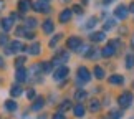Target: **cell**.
Segmentation results:
<instances>
[{"label":"cell","instance_id":"cell-1","mask_svg":"<svg viewBox=\"0 0 134 119\" xmlns=\"http://www.w3.org/2000/svg\"><path fill=\"white\" fill-rule=\"evenodd\" d=\"M118 104H119L122 109H126V107H129L132 104V93L129 91H124L122 94H119V98H118Z\"/></svg>","mask_w":134,"mask_h":119},{"label":"cell","instance_id":"cell-2","mask_svg":"<svg viewBox=\"0 0 134 119\" xmlns=\"http://www.w3.org/2000/svg\"><path fill=\"white\" fill-rule=\"evenodd\" d=\"M66 46H68L70 50H80L81 46V38L80 37H70L66 40Z\"/></svg>","mask_w":134,"mask_h":119},{"label":"cell","instance_id":"cell-3","mask_svg":"<svg viewBox=\"0 0 134 119\" xmlns=\"http://www.w3.org/2000/svg\"><path fill=\"white\" fill-rule=\"evenodd\" d=\"M127 13H129V8H127L126 5H119V7H116V10H114V17L119 18V20H124L127 17Z\"/></svg>","mask_w":134,"mask_h":119},{"label":"cell","instance_id":"cell-4","mask_svg":"<svg viewBox=\"0 0 134 119\" xmlns=\"http://www.w3.org/2000/svg\"><path fill=\"white\" fill-rule=\"evenodd\" d=\"M66 76H68V68H66V66H60V68L53 73V78H55L56 81L63 80V78H66Z\"/></svg>","mask_w":134,"mask_h":119},{"label":"cell","instance_id":"cell-5","mask_svg":"<svg viewBox=\"0 0 134 119\" xmlns=\"http://www.w3.org/2000/svg\"><path fill=\"white\" fill-rule=\"evenodd\" d=\"M32 8L35 10V12H42V13H45V12H50V7L46 5L45 2H35V3H32Z\"/></svg>","mask_w":134,"mask_h":119},{"label":"cell","instance_id":"cell-6","mask_svg":"<svg viewBox=\"0 0 134 119\" xmlns=\"http://www.w3.org/2000/svg\"><path fill=\"white\" fill-rule=\"evenodd\" d=\"M78 78H80L81 81H90V78H91L90 70L85 68V66H80V68H78Z\"/></svg>","mask_w":134,"mask_h":119},{"label":"cell","instance_id":"cell-7","mask_svg":"<svg viewBox=\"0 0 134 119\" xmlns=\"http://www.w3.org/2000/svg\"><path fill=\"white\" fill-rule=\"evenodd\" d=\"M104 38H106V33L104 32H94V33L90 35V40L94 41V43H99V41H103Z\"/></svg>","mask_w":134,"mask_h":119},{"label":"cell","instance_id":"cell-8","mask_svg":"<svg viewBox=\"0 0 134 119\" xmlns=\"http://www.w3.org/2000/svg\"><path fill=\"white\" fill-rule=\"evenodd\" d=\"M114 51H116V48H114V46L108 45V46H104V48H103L101 55L104 56V58H109V56H113V55H114Z\"/></svg>","mask_w":134,"mask_h":119},{"label":"cell","instance_id":"cell-9","mask_svg":"<svg viewBox=\"0 0 134 119\" xmlns=\"http://www.w3.org/2000/svg\"><path fill=\"white\" fill-rule=\"evenodd\" d=\"M55 30V23L51 22V20H45L43 22V32L45 33H53Z\"/></svg>","mask_w":134,"mask_h":119},{"label":"cell","instance_id":"cell-10","mask_svg":"<svg viewBox=\"0 0 134 119\" xmlns=\"http://www.w3.org/2000/svg\"><path fill=\"white\" fill-rule=\"evenodd\" d=\"M30 7H32L30 0H20V2H18V10H20L22 13H25V12H27V10H28Z\"/></svg>","mask_w":134,"mask_h":119},{"label":"cell","instance_id":"cell-11","mask_svg":"<svg viewBox=\"0 0 134 119\" xmlns=\"http://www.w3.org/2000/svg\"><path fill=\"white\" fill-rule=\"evenodd\" d=\"M70 18H71V10H63V12L60 13V22L61 23H66V22H70Z\"/></svg>","mask_w":134,"mask_h":119},{"label":"cell","instance_id":"cell-12","mask_svg":"<svg viewBox=\"0 0 134 119\" xmlns=\"http://www.w3.org/2000/svg\"><path fill=\"white\" fill-rule=\"evenodd\" d=\"M40 51H42V45H40V43H33V45L28 48V53H30V55H33V56L40 55Z\"/></svg>","mask_w":134,"mask_h":119},{"label":"cell","instance_id":"cell-13","mask_svg":"<svg viewBox=\"0 0 134 119\" xmlns=\"http://www.w3.org/2000/svg\"><path fill=\"white\" fill-rule=\"evenodd\" d=\"M108 81H109L111 84H122V83H124V78L119 76V75H113V76H109Z\"/></svg>","mask_w":134,"mask_h":119},{"label":"cell","instance_id":"cell-14","mask_svg":"<svg viewBox=\"0 0 134 119\" xmlns=\"http://www.w3.org/2000/svg\"><path fill=\"white\" fill-rule=\"evenodd\" d=\"M15 78H17V81H20V83L25 81V80H27V71H25L23 68H18L17 73H15Z\"/></svg>","mask_w":134,"mask_h":119},{"label":"cell","instance_id":"cell-15","mask_svg":"<svg viewBox=\"0 0 134 119\" xmlns=\"http://www.w3.org/2000/svg\"><path fill=\"white\" fill-rule=\"evenodd\" d=\"M73 112H75L76 117H83L85 116V106L83 104H76L75 109H73Z\"/></svg>","mask_w":134,"mask_h":119},{"label":"cell","instance_id":"cell-16","mask_svg":"<svg viewBox=\"0 0 134 119\" xmlns=\"http://www.w3.org/2000/svg\"><path fill=\"white\" fill-rule=\"evenodd\" d=\"M66 60H68V53L66 51H61V53H58L55 56V63H65Z\"/></svg>","mask_w":134,"mask_h":119},{"label":"cell","instance_id":"cell-17","mask_svg":"<svg viewBox=\"0 0 134 119\" xmlns=\"http://www.w3.org/2000/svg\"><path fill=\"white\" fill-rule=\"evenodd\" d=\"M43 104H45V99H43V98H37V101L32 104V109H33V111H40Z\"/></svg>","mask_w":134,"mask_h":119},{"label":"cell","instance_id":"cell-18","mask_svg":"<svg viewBox=\"0 0 134 119\" xmlns=\"http://www.w3.org/2000/svg\"><path fill=\"white\" fill-rule=\"evenodd\" d=\"M10 46H12V53H15V51H20V50H25V46L20 43V41H12V43H10Z\"/></svg>","mask_w":134,"mask_h":119},{"label":"cell","instance_id":"cell-19","mask_svg":"<svg viewBox=\"0 0 134 119\" xmlns=\"http://www.w3.org/2000/svg\"><path fill=\"white\" fill-rule=\"evenodd\" d=\"M93 73H94V76H96L98 80H103V78H104V70H103L101 66H94Z\"/></svg>","mask_w":134,"mask_h":119},{"label":"cell","instance_id":"cell-20","mask_svg":"<svg viewBox=\"0 0 134 119\" xmlns=\"http://www.w3.org/2000/svg\"><path fill=\"white\" fill-rule=\"evenodd\" d=\"M99 107H101V104H99V101H98V99H91L90 101V111L91 112H96Z\"/></svg>","mask_w":134,"mask_h":119},{"label":"cell","instance_id":"cell-21","mask_svg":"<svg viewBox=\"0 0 134 119\" xmlns=\"http://www.w3.org/2000/svg\"><path fill=\"white\" fill-rule=\"evenodd\" d=\"M12 22H13L12 18H3L2 20V28L5 30V32H8V30L12 28Z\"/></svg>","mask_w":134,"mask_h":119},{"label":"cell","instance_id":"cell-22","mask_svg":"<svg viewBox=\"0 0 134 119\" xmlns=\"http://www.w3.org/2000/svg\"><path fill=\"white\" fill-rule=\"evenodd\" d=\"M10 94L13 98H18L22 94V86H12V89H10Z\"/></svg>","mask_w":134,"mask_h":119},{"label":"cell","instance_id":"cell-23","mask_svg":"<svg viewBox=\"0 0 134 119\" xmlns=\"http://www.w3.org/2000/svg\"><path fill=\"white\" fill-rule=\"evenodd\" d=\"M132 66H134V55H127L126 56V68L131 70Z\"/></svg>","mask_w":134,"mask_h":119},{"label":"cell","instance_id":"cell-24","mask_svg":"<svg viewBox=\"0 0 134 119\" xmlns=\"http://www.w3.org/2000/svg\"><path fill=\"white\" fill-rule=\"evenodd\" d=\"M121 116H122V112L121 111H111L109 112V119H121Z\"/></svg>","mask_w":134,"mask_h":119},{"label":"cell","instance_id":"cell-25","mask_svg":"<svg viewBox=\"0 0 134 119\" xmlns=\"http://www.w3.org/2000/svg\"><path fill=\"white\" fill-rule=\"evenodd\" d=\"M5 107H7L8 111H15L17 109V104H15V101H7L5 103Z\"/></svg>","mask_w":134,"mask_h":119},{"label":"cell","instance_id":"cell-26","mask_svg":"<svg viewBox=\"0 0 134 119\" xmlns=\"http://www.w3.org/2000/svg\"><path fill=\"white\" fill-rule=\"evenodd\" d=\"M25 63V58H23V56H20V58H17V60H15V68H22V65Z\"/></svg>","mask_w":134,"mask_h":119},{"label":"cell","instance_id":"cell-27","mask_svg":"<svg viewBox=\"0 0 134 119\" xmlns=\"http://www.w3.org/2000/svg\"><path fill=\"white\" fill-rule=\"evenodd\" d=\"M75 98H76L78 101H83V99H86V93H85V91H78V93L75 94Z\"/></svg>","mask_w":134,"mask_h":119},{"label":"cell","instance_id":"cell-28","mask_svg":"<svg viewBox=\"0 0 134 119\" xmlns=\"http://www.w3.org/2000/svg\"><path fill=\"white\" fill-rule=\"evenodd\" d=\"M96 23H98V20H96L94 17H91V18L88 20V23H86V28H93V27H94Z\"/></svg>","mask_w":134,"mask_h":119},{"label":"cell","instance_id":"cell-29","mask_svg":"<svg viewBox=\"0 0 134 119\" xmlns=\"http://www.w3.org/2000/svg\"><path fill=\"white\" fill-rule=\"evenodd\" d=\"M27 27L35 28V27H37V20H35V18H27Z\"/></svg>","mask_w":134,"mask_h":119},{"label":"cell","instance_id":"cell-30","mask_svg":"<svg viewBox=\"0 0 134 119\" xmlns=\"http://www.w3.org/2000/svg\"><path fill=\"white\" fill-rule=\"evenodd\" d=\"M60 38H61V35H56V37H53V38L50 40V46H51V48H53V46L60 41Z\"/></svg>","mask_w":134,"mask_h":119},{"label":"cell","instance_id":"cell-31","mask_svg":"<svg viewBox=\"0 0 134 119\" xmlns=\"http://www.w3.org/2000/svg\"><path fill=\"white\" fill-rule=\"evenodd\" d=\"M7 43H8V38H7V35H3V33H2V35H0V45H2L3 48H5V45H7Z\"/></svg>","mask_w":134,"mask_h":119},{"label":"cell","instance_id":"cell-32","mask_svg":"<svg viewBox=\"0 0 134 119\" xmlns=\"http://www.w3.org/2000/svg\"><path fill=\"white\" fill-rule=\"evenodd\" d=\"M114 27V20H111V22H106L104 23V30H109V28H113Z\"/></svg>","mask_w":134,"mask_h":119},{"label":"cell","instance_id":"cell-33","mask_svg":"<svg viewBox=\"0 0 134 119\" xmlns=\"http://www.w3.org/2000/svg\"><path fill=\"white\" fill-rule=\"evenodd\" d=\"M42 68H43V71H50L51 70V63H43Z\"/></svg>","mask_w":134,"mask_h":119},{"label":"cell","instance_id":"cell-34","mask_svg":"<svg viewBox=\"0 0 134 119\" xmlns=\"http://www.w3.org/2000/svg\"><path fill=\"white\" fill-rule=\"evenodd\" d=\"M15 32H17V37H22V35H25V30H23L22 27H18L17 30H15Z\"/></svg>","mask_w":134,"mask_h":119},{"label":"cell","instance_id":"cell-35","mask_svg":"<svg viewBox=\"0 0 134 119\" xmlns=\"http://www.w3.org/2000/svg\"><path fill=\"white\" fill-rule=\"evenodd\" d=\"M25 37H27L28 40H33L35 38V33L33 32H25Z\"/></svg>","mask_w":134,"mask_h":119},{"label":"cell","instance_id":"cell-36","mask_svg":"<svg viewBox=\"0 0 134 119\" xmlns=\"http://www.w3.org/2000/svg\"><path fill=\"white\" fill-rule=\"evenodd\" d=\"M70 107V101H65L63 104H61V111H65V109H68Z\"/></svg>","mask_w":134,"mask_h":119},{"label":"cell","instance_id":"cell-37","mask_svg":"<svg viewBox=\"0 0 134 119\" xmlns=\"http://www.w3.org/2000/svg\"><path fill=\"white\" fill-rule=\"evenodd\" d=\"M53 119H65V116H63V112H56L53 116Z\"/></svg>","mask_w":134,"mask_h":119},{"label":"cell","instance_id":"cell-38","mask_svg":"<svg viewBox=\"0 0 134 119\" xmlns=\"http://www.w3.org/2000/svg\"><path fill=\"white\" fill-rule=\"evenodd\" d=\"M73 10H75L76 13H81V12H83V10H81V7H80V5H75V8H73Z\"/></svg>","mask_w":134,"mask_h":119},{"label":"cell","instance_id":"cell-39","mask_svg":"<svg viewBox=\"0 0 134 119\" xmlns=\"http://www.w3.org/2000/svg\"><path fill=\"white\" fill-rule=\"evenodd\" d=\"M28 98H30V99H33V98H35V91H33V89L28 91Z\"/></svg>","mask_w":134,"mask_h":119},{"label":"cell","instance_id":"cell-40","mask_svg":"<svg viewBox=\"0 0 134 119\" xmlns=\"http://www.w3.org/2000/svg\"><path fill=\"white\" fill-rule=\"evenodd\" d=\"M3 8H5V2H3V0H0V12H2Z\"/></svg>","mask_w":134,"mask_h":119},{"label":"cell","instance_id":"cell-41","mask_svg":"<svg viewBox=\"0 0 134 119\" xmlns=\"http://www.w3.org/2000/svg\"><path fill=\"white\" fill-rule=\"evenodd\" d=\"M3 66H5V61H3L2 56H0V68H3Z\"/></svg>","mask_w":134,"mask_h":119},{"label":"cell","instance_id":"cell-42","mask_svg":"<svg viewBox=\"0 0 134 119\" xmlns=\"http://www.w3.org/2000/svg\"><path fill=\"white\" fill-rule=\"evenodd\" d=\"M129 10H131V12H134V2H132V3L129 5Z\"/></svg>","mask_w":134,"mask_h":119},{"label":"cell","instance_id":"cell-43","mask_svg":"<svg viewBox=\"0 0 134 119\" xmlns=\"http://www.w3.org/2000/svg\"><path fill=\"white\" fill-rule=\"evenodd\" d=\"M111 2H114V0H104V3L108 5V3H111Z\"/></svg>","mask_w":134,"mask_h":119},{"label":"cell","instance_id":"cell-44","mask_svg":"<svg viewBox=\"0 0 134 119\" xmlns=\"http://www.w3.org/2000/svg\"><path fill=\"white\" fill-rule=\"evenodd\" d=\"M42 2H48V0H42Z\"/></svg>","mask_w":134,"mask_h":119}]
</instances>
